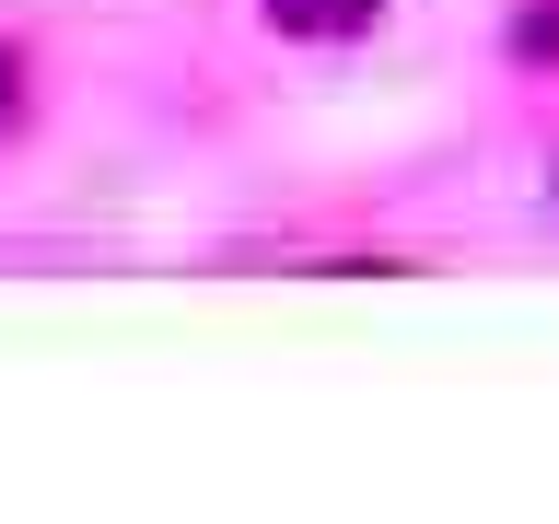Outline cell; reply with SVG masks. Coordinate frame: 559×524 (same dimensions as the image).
I'll use <instances>...</instances> for the list:
<instances>
[{
  "label": "cell",
  "mask_w": 559,
  "mask_h": 524,
  "mask_svg": "<svg viewBox=\"0 0 559 524\" xmlns=\"http://www.w3.org/2000/svg\"><path fill=\"white\" fill-rule=\"evenodd\" d=\"M12 82H24V70H12V47H0V117H12Z\"/></svg>",
  "instance_id": "cell-2"
},
{
  "label": "cell",
  "mask_w": 559,
  "mask_h": 524,
  "mask_svg": "<svg viewBox=\"0 0 559 524\" xmlns=\"http://www.w3.org/2000/svg\"><path fill=\"white\" fill-rule=\"evenodd\" d=\"M269 24L280 35H349V24H373V0H269Z\"/></svg>",
  "instance_id": "cell-1"
}]
</instances>
